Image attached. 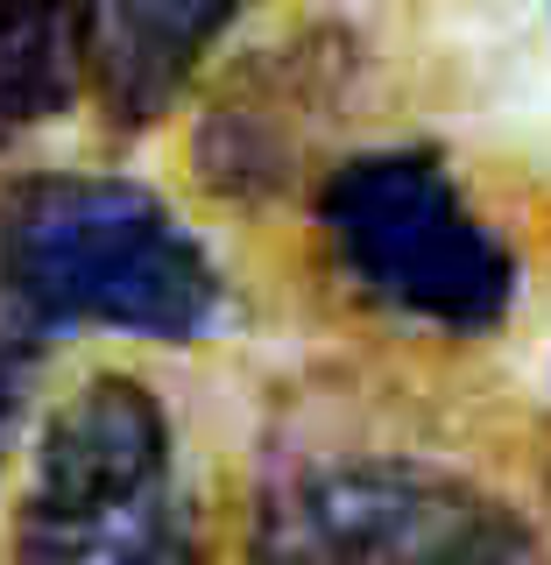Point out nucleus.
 <instances>
[{
    "label": "nucleus",
    "instance_id": "obj_1",
    "mask_svg": "<svg viewBox=\"0 0 551 565\" xmlns=\"http://www.w3.org/2000/svg\"><path fill=\"white\" fill-rule=\"evenodd\" d=\"M0 276L50 326H114L199 340L220 311V269L177 212L128 177H35L0 220Z\"/></svg>",
    "mask_w": 551,
    "mask_h": 565
},
{
    "label": "nucleus",
    "instance_id": "obj_2",
    "mask_svg": "<svg viewBox=\"0 0 551 565\" xmlns=\"http://www.w3.org/2000/svg\"><path fill=\"white\" fill-rule=\"evenodd\" d=\"M22 565H205L177 502L170 424L128 375L50 417L22 494Z\"/></svg>",
    "mask_w": 551,
    "mask_h": 565
},
{
    "label": "nucleus",
    "instance_id": "obj_3",
    "mask_svg": "<svg viewBox=\"0 0 551 565\" xmlns=\"http://www.w3.org/2000/svg\"><path fill=\"white\" fill-rule=\"evenodd\" d=\"M318 226L361 297L446 332H481L517 297V262L424 149L353 156L318 191Z\"/></svg>",
    "mask_w": 551,
    "mask_h": 565
},
{
    "label": "nucleus",
    "instance_id": "obj_4",
    "mask_svg": "<svg viewBox=\"0 0 551 565\" xmlns=\"http://www.w3.org/2000/svg\"><path fill=\"white\" fill-rule=\"evenodd\" d=\"M255 565H551L509 502L424 459H347L262 509Z\"/></svg>",
    "mask_w": 551,
    "mask_h": 565
},
{
    "label": "nucleus",
    "instance_id": "obj_5",
    "mask_svg": "<svg viewBox=\"0 0 551 565\" xmlns=\"http://www.w3.org/2000/svg\"><path fill=\"white\" fill-rule=\"evenodd\" d=\"M353 85V43L340 29H311L283 50H262L247 71L220 85L199 120V177L220 199H269L297 177L305 149L326 135Z\"/></svg>",
    "mask_w": 551,
    "mask_h": 565
},
{
    "label": "nucleus",
    "instance_id": "obj_6",
    "mask_svg": "<svg viewBox=\"0 0 551 565\" xmlns=\"http://www.w3.org/2000/svg\"><path fill=\"white\" fill-rule=\"evenodd\" d=\"M255 0H93L85 71L114 128H149Z\"/></svg>",
    "mask_w": 551,
    "mask_h": 565
},
{
    "label": "nucleus",
    "instance_id": "obj_7",
    "mask_svg": "<svg viewBox=\"0 0 551 565\" xmlns=\"http://www.w3.org/2000/svg\"><path fill=\"white\" fill-rule=\"evenodd\" d=\"M93 0H0V141L57 120L85 78Z\"/></svg>",
    "mask_w": 551,
    "mask_h": 565
},
{
    "label": "nucleus",
    "instance_id": "obj_8",
    "mask_svg": "<svg viewBox=\"0 0 551 565\" xmlns=\"http://www.w3.org/2000/svg\"><path fill=\"white\" fill-rule=\"evenodd\" d=\"M22 396H29V353L22 347H0V446H8L14 417H22Z\"/></svg>",
    "mask_w": 551,
    "mask_h": 565
}]
</instances>
